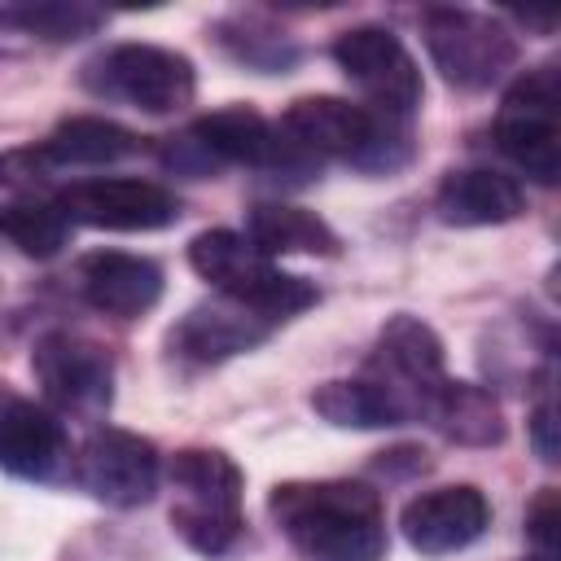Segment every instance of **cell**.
<instances>
[{
  "label": "cell",
  "mask_w": 561,
  "mask_h": 561,
  "mask_svg": "<svg viewBox=\"0 0 561 561\" xmlns=\"http://www.w3.org/2000/svg\"><path fill=\"white\" fill-rule=\"evenodd\" d=\"M267 513L307 561H381L386 557V504L368 482L316 478L280 482L267 495Z\"/></svg>",
  "instance_id": "obj_1"
},
{
  "label": "cell",
  "mask_w": 561,
  "mask_h": 561,
  "mask_svg": "<svg viewBox=\"0 0 561 561\" xmlns=\"http://www.w3.org/2000/svg\"><path fill=\"white\" fill-rule=\"evenodd\" d=\"M136 149H140V136L127 131L123 123L101 114H75V118H61L31 158L53 167H105V162L131 158Z\"/></svg>",
  "instance_id": "obj_19"
},
{
  "label": "cell",
  "mask_w": 561,
  "mask_h": 561,
  "mask_svg": "<svg viewBox=\"0 0 561 561\" xmlns=\"http://www.w3.org/2000/svg\"><path fill=\"white\" fill-rule=\"evenodd\" d=\"M280 131L294 145H302L316 162L337 158V162L368 171V175H390V171L408 167L412 149H416L408 118L377 114V110L355 105L346 96H298L285 110Z\"/></svg>",
  "instance_id": "obj_2"
},
{
  "label": "cell",
  "mask_w": 561,
  "mask_h": 561,
  "mask_svg": "<svg viewBox=\"0 0 561 561\" xmlns=\"http://www.w3.org/2000/svg\"><path fill=\"white\" fill-rule=\"evenodd\" d=\"M425 421L447 443H460V447H495L504 438V412H500L495 394L486 386L456 381V377H447L438 386Z\"/></svg>",
  "instance_id": "obj_20"
},
{
  "label": "cell",
  "mask_w": 561,
  "mask_h": 561,
  "mask_svg": "<svg viewBox=\"0 0 561 561\" xmlns=\"http://www.w3.org/2000/svg\"><path fill=\"white\" fill-rule=\"evenodd\" d=\"M57 206L66 210L70 224L110 228V232H153L180 219V197L171 188L131 175L75 180L70 188L57 193Z\"/></svg>",
  "instance_id": "obj_12"
},
{
  "label": "cell",
  "mask_w": 561,
  "mask_h": 561,
  "mask_svg": "<svg viewBox=\"0 0 561 561\" xmlns=\"http://www.w3.org/2000/svg\"><path fill=\"white\" fill-rule=\"evenodd\" d=\"M31 368L44 390V403L57 416L96 421L114 403V355L75 329L39 333L31 346Z\"/></svg>",
  "instance_id": "obj_9"
},
{
  "label": "cell",
  "mask_w": 561,
  "mask_h": 561,
  "mask_svg": "<svg viewBox=\"0 0 561 561\" xmlns=\"http://www.w3.org/2000/svg\"><path fill=\"white\" fill-rule=\"evenodd\" d=\"M561 75L557 66L526 70L508 92L495 118V149L535 184L561 180Z\"/></svg>",
  "instance_id": "obj_7"
},
{
  "label": "cell",
  "mask_w": 561,
  "mask_h": 561,
  "mask_svg": "<svg viewBox=\"0 0 561 561\" xmlns=\"http://www.w3.org/2000/svg\"><path fill=\"white\" fill-rule=\"evenodd\" d=\"M171 482V526L175 535L202 552V557H224L241 539V495H245V473L241 465L219 451V447H184L167 465Z\"/></svg>",
  "instance_id": "obj_3"
},
{
  "label": "cell",
  "mask_w": 561,
  "mask_h": 561,
  "mask_svg": "<svg viewBox=\"0 0 561 561\" xmlns=\"http://www.w3.org/2000/svg\"><path fill=\"white\" fill-rule=\"evenodd\" d=\"M557 522H561L557 491H552V486H543V491L535 495V504L526 508V535L535 539V548H539V557H543V561H552V557H557Z\"/></svg>",
  "instance_id": "obj_26"
},
{
  "label": "cell",
  "mask_w": 561,
  "mask_h": 561,
  "mask_svg": "<svg viewBox=\"0 0 561 561\" xmlns=\"http://www.w3.org/2000/svg\"><path fill=\"white\" fill-rule=\"evenodd\" d=\"M245 237L267 259H276V254H337L342 250L337 232L320 215H311L302 206H285V202H259V206H250Z\"/></svg>",
  "instance_id": "obj_21"
},
{
  "label": "cell",
  "mask_w": 561,
  "mask_h": 561,
  "mask_svg": "<svg viewBox=\"0 0 561 561\" xmlns=\"http://www.w3.org/2000/svg\"><path fill=\"white\" fill-rule=\"evenodd\" d=\"M193 145L219 167V162H237V167H259L272 171L276 153H280V127L267 123L259 110L250 105H228L215 114H202L188 127Z\"/></svg>",
  "instance_id": "obj_18"
},
{
  "label": "cell",
  "mask_w": 561,
  "mask_h": 561,
  "mask_svg": "<svg viewBox=\"0 0 561 561\" xmlns=\"http://www.w3.org/2000/svg\"><path fill=\"white\" fill-rule=\"evenodd\" d=\"M421 31H425L434 70L460 92H482L500 83L517 61L513 31L500 18H486L473 9H425Z\"/></svg>",
  "instance_id": "obj_8"
},
{
  "label": "cell",
  "mask_w": 561,
  "mask_h": 561,
  "mask_svg": "<svg viewBox=\"0 0 561 561\" xmlns=\"http://www.w3.org/2000/svg\"><path fill=\"white\" fill-rule=\"evenodd\" d=\"M333 61L337 70L359 88L368 110L390 114V118H412V110L425 96L421 66L408 53V44L390 26H351L333 39Z\"/></svg>",
  "instance_id": "obj_10"
},
{
  "label": "cell",
  "mask_w": 561,
  "mask_h": 561,
  "mask_svg": "<svg viewBox=\"0 0 561 561\" xmlns=\"http://www.w3.org/2000/svg\"><path fill=\"white\" fill-rule=\"evenodd\" d=\"M70 478L101 504L110 508H140L158 495L162 482V456L149 438L118 430V425H96L70 465Z\"/></svg>",
  "instance_id": "obj_11"
},
{
  "label": "cell",
  "mask_w": 561,
  "mask_h": 561,
  "mask_svg": "<svg viewBox=\"0 0 561 561\" xmlns=\"http://www.w3.org/2000/svg\"><path fill=\"white\" fill-rule=\"evenodd\" d=\"M311 408L329 421V425H342V430H390V425H403L399 412L386 403V394L364 381V377H342V381H324L316 394H311Z\"/></svg>",
  "instance_id": "obj_22"
},
{
  "label": "cell",
  "mask_w": 561,
  "mask_h": 561,
  "mask_svg": "<svg viewBox=\"0 0 561 561\" xmlns=\"http://www.w3.org/2000/svg\"><path fill=\"white\" fill-rule=\"evenodd\" d=\"M539 386H543V390H539V399H535V408H530V438H535V451H539L548 465H557V403H552V377L543 373Z\"/></svg>",
  "instance_id": "obj_27"
},
{
  "label": "cell",
  "mask_w": 561,
  "mask_h": 561,
  "mask_svg": "<svg viewBox=\"0 0 561 561\" xmlns=\"http://www.w3.org/2000/svg\"><path fill=\"white\" fill-rule=\"evenodd\" d=\"M75 289L92 311L114 320H140L162 298V267L127 250H92L75 263Z\"/></svg>",
  "instance_id": "obj_16"
},
{
  "label": "cell",
  "mask_w": 561,
  "mask_h": 561,
  "mask_svg": "<svg viewBox=\"0 0 561 561\" xmlns=\"http://www.w3.org/2000/svg\"><path fill=\"white\" fill-rule=\"evenodd\" d=\"M272 320H263L259 311L232 302V298H206L197 307H188V316H180V324L171 329L167 346L175 359L193 364V368H210L224 364L241 351H254L259 342L272 337Z\"/></svg>",
  "instance_id": "obj_15"
},
{
  "label": "cell",
  "mask_w": 561,
  "mask_h": 561,
  "mask_svg": "<svg viewBox=\"0 0 561 561\" xmlns=\"http://www.w3.org/2000/svg\"><path fill=\"white\" fill-rule=\"evenodd\" d=\"M399 526L416 552L443 557V552H460L473 539H482V530L491 526V504L473 482L434 486L403 504Z\"/></svg>",
  "instance_id": "obj_14"
},
{
  "label": "cell",
  "mask_w": 561,
  "mask_h": 561,
  "mask_svg": "<svg viewBox=\"0 0 561 561\" xmlns=\"http://www.w3.org/2000/svg\"><path fill=\"white\" fill-rule=\"evenodd\" d=\"M75 451L61 416L0 381V469L26 482L70 478Z\"/></svg>",
  "instance_id": "obj_13"
},
{
  "label": "cell",
  "mask_w": 561,
  "mask_h": 561,
  "mask_svg": "<svg viewBox=\"0 0 561 561\" xmlns=\"http://www.w3.org/2000/svg\"><path fill=\"white\" fill-rule=\"evenodd\" d=\"M18 35H35V39H48V44H70V39H83L92 31L105 26V13L96 4H26V9H9Z\"/></svg>",
  "instance_id": "obj_24"
},
{
  "label": "cell",
  "mask_w": 561,
  "mask_h": 561,
  "mask_svg": "<svg viewBox=\"0 0 561 561\" xmlns=\"http://www.w3.org/2000/svg\"><path fill=\"white\" fill-rule=\"evenodd\" d=\"M83 88L101 101H123L145 114H175L193 105L197 70L184 53L162 44H110L83 66Z\"/></svg>",
  "instance_id": "obj_5"
},
{
  "label": "cell",
  "mask_w": 561,
  "mask_h": 561,
  "mask_svg": "<svg viewBox=\"0 0 561 561\" xmlns=\"http://www.w3.org/2000/svg\"><path fill=\"white\" fill-rule=\"evenodd\" d=\"M0 31H13V18L9 13H0Z\"/></svg>",
  "instance_id": "obj_28"
},
{
  "label": "cell",
  "mask_w": 561,
  "mask_h": 561,
  "mask_svg": "<svg viewBox=\"0 0 561 561\" xmlns=\"http://www.w3.org/2000/svg\"><path fill=\"white\" fill-rule=\"evenodd\" d=\"M219 44L241 66H250L259 75H285L298 61V44L289 35H276V31L254 26V22H228V26H219Z\"/></svg>",
  "instance_id": "obj_25"
},
{
  "label": "cell",
  "mask_w": 561,
  "mask_h": 561,
  "mask_svg": "<svg viewBox=\"0 0 561 561\" xmlns=\"http://www.w3.org/2000/svg\"><path fill=\"white\" fill-rule=\"evenodd\" d=\"M434 210L443 224L451 228H486V224H508L526 210V188L491 167H465V171H447L438 193H434Z\"/></svg>",
  "instance_id": "obj_17"
},
{
  "label": "cell",
  "mask_w": 561,
  "mask_h": 561,
  "mask_svg": "<svg viewBox=\"0 0 561 561\" xmlns=\"http://www.w3.org/2000/svg\"><path fill=\"white\" fill-rule=\"evenodd\" d=\"M188 263L202 280L219 289V298H232L272 324H285L289 316L307 311L320 298L311 280L280 272L263 250L250 245L245 232H232V228L197 232L188 241Z\"/></svg>",
  "instance_id": "obj_4"
},
{
  "label": "cell",
  "mask_w": 561,
  "mask_h": 561,
  "mask_svg": "<svg viewBox=\"0 0 561 561\" xmlns=\"http://www.w3.org/2000/svg\"><path fill=\"white\" fill-rule=\"evenodd\" d=\"M0 237H9L31 259H53L70 241V219L57 206V197H22L0 210Z\"/></svg>",
  "instance_id": "obj_23"
},
{
  "label": "cell",
  "mask_w": 561,
  "mask_h": 561,
  "mask_svg": "<svg viewBox=\"0 0 561 561\" xmlns=\"http://www.w3.org/2000/svg\"><path fill=\"white\" fill-rule=\"evenodd\" d=\"M359 377L373 381L386 394V403L399 412L403 425L408 421H425L438 386L447 381L443 342H438V333L425 320L399 311V316H390L381 324L377 346L364 359V373Z\"/></svg>",
  "instance_id": "obj_6"
},
{
  "label": "cell",
  "mask_w": 561,
  "mask_h": 561,
  "mask_svg": "<svg viewBox=\"0 0 561 561\" xmlns=\"http://www.w3.org/2000/svg\"><path fill=\"white\" fill-rule=\"evenodd\" d=\"M530 561H543V557H530Z\"/></svg>",
  "instance_id": "obj_29"
}]
</instances>
